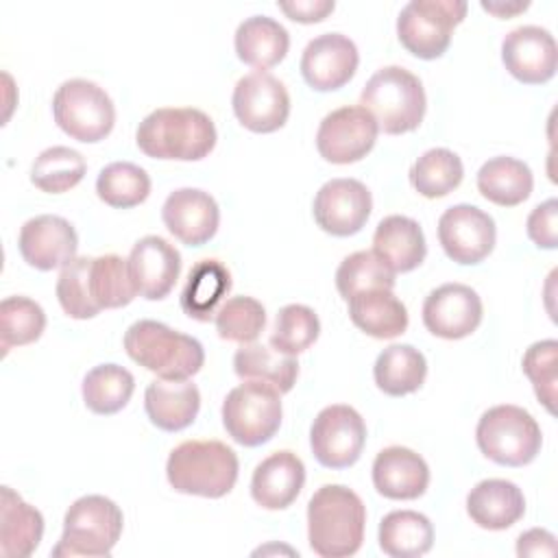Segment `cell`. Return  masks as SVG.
<instances>
[{
  "label": "cell",
  "instance_id": "cell-1",
  "mask_svg": "<svg viewBox=\"0 0 558 558\" xmlns=\"http://www.w3.org/2000/svg\"><path fill=\"white\" fill-rule=\"evenodd\" d=\"M214 120L196 107H159L135 131L137 148L153 159L198 161L216 146Z\"/></svg>",
  "mask_w": 558,
  "mask_h": 558
},
{
  "label": "cell",
  "instance_id": "cell-2",
  "mask_svg": "<svg viewBox=\"0 0 558 558\" xmlns=\"http://www.w3.org/2000/svg\"><path fill=\"white\" fill-rule=\"evenodd\" d=\"M366 508L342 484L320 486L307 504V541L323 558L353 556L364 541Z\"/></svg>",
  "mask_w": 558,
  "mask_h": 558
},
{
  "label": "cell",
  "instance_id": "cell-3",
  "mask_svg": "<svg viewBox=\"0 0 558 558\" xmlns=\"http://www.w3.org/2000/svg\"><path fill=\"white\" fill-rule=\"evenodd\" d=\"M240 462L231 447L220 440H185L166 462V477L177 493L218 499L238 482Z\"/></svg>",
  "mask_w": 558,
  "mask_h": 558
},
{
  "label": "cell",
  "instance_id": "cell-4",
  "mask_svg": "<svg viewBox=\"0 0 558 558\" xmlns=\"http://www.w3.org/2000/svg\"><path fill=\"white\" fill-rule=\"evenodd\" d=\"M124 351L163 379H187L205 362V349L196 338L150 318H142L124 331Z\"/></svg>",
  "mask_w": 558,
  "mask_h": 558
},
{
  "label": "cell",
  "instance_id": "cell-5",
  "mask_svg": "<svg viewBox=\"0 0 558 558\" xmlns=\"http://www.w3.org/2000/svg\"><path fill=\"white\" fill-rule=\"evenodd\" d=\"M360 105L375 118L384 133L401 135L418 129L427 98L416 74L401 65H386L366 81Z\"/></svg>",
  "mask_w": 558,
  "mask_h": 558
},
{
  "label": "cell",
  "instance_id": "cell-6",
  "mask_svg": "<svg viewBox=\"0 0 558 558\" xmlns=\"http://www.w3.org/2000/svg\"><path fill=\"white\" fill-rule=\"evenodd\" d=\"M475 442L488 460L501 466H525L538 456L543 434L527 410L501 403L480 416Z\"/></svg>",
  "mask_w": 558,
  "mask_h": 558
},
{
  "label": "cell",
  "instance_id": "cell-7",
  "mask_svg": "<svg viewBox=\"0 0 558 558\" xmlns=\"http://www.w3.org/2000/svg\"><path fill=\"white\" fill-rule=\"evenodd\" d=\"M124 514L102 495L78 497L63 517V534L52 556H109L122 536Z\"/></svg>",
  "mask_w": 558,
  "mask_h": 558
},
{
  "label": "cell",
  "instance_id": "cell-8",
  "mask_svg": "<svg viewBox=\"0 0 558 558\" xmlns=\"http://www.w3.org/2000/svg\"><path fill=\"white\" fill-rule=\"evenodd\" d=\"M57 126L72 140L94 144L105 140L116 124V107L109 94L94 81H63L52 96Z\"/></svg>",
  "mask_w": 558,
  "mask_h": 558
},
{
  "label": "cell",
  "instance_id": "cell-9",
  "mask_svg": "<svg viewBox=\"0 0 558 558\" xmlns=\"http://www.w3.org/2000/svg\"><path fill=\"white\" fill-rule=\"evenodd\" d=\"M281 395L262 381L244 379L222 401V425L242 447L268 442L281 427Z\"/></svg>",
  "mask_w": 558,
  "mask_h": 558
},
{
  "label": "cell",
  "instance_id": "cell-10",
  "mask_svg": "<svg viewBox=\"0 0 558 558\" xmlns=\"http://www.w3.org/2000/svg\"><path fill=\"white\" fill-rule=\"evenodd\" d=\"M462 0H410L397 17L401 46L418 59H438L451 44L453 28L464 20Z\"/></svg>",
  "mask_w": 558,
  "mask_h": 558
},
{
  "label": "cell",
  "instance_id": "cell-11",
  "mask_svg": "<svg viewBox=\"0 0 558 558\" xmlns=\"http://www.w3.org/2000/svg\"><path fill=\"white\" fill-rule=\"evenodd\" d=\"M366 442V423L362 414L344 403L323 408L310 429L314 458L327 469H347L362 456Z\"/></svg>",
  "mask_w": 558,
  "mask_h": 558
},
{
  "label": "cell",
  "instance_id": "cell-12",
  "mask_svg": "<svg viewBox=\"0 0 558 558\" xmlns=\"http://www.w3.org/2000/svg\"><path fill=\"white\" fill-rule=\"evenodd\" d=\"M379 126L362 105H347L327 113L316 131V148L329 163H355L364 159L375 142Z\"/></svg>",
  "mask_w": 558,
  "mask_h": 558
},
{
  "label": "cell",
  "instance_id": "cell-13",
  "mask_svg": "<svg viewBox=\"0 0 558 558\" xmlns=\"http://www.w3.org/2000/svg\"><path fill=\"white\" fill-rule=\"evenodd\" d=\"M231 107L244 129L253 133H272L288 122L290 96L277 76L255 70L235 83Z\"/></svg>",
  "mask_w": 558,
  "mask_h": 558
},
{
  "label": "cell",
  "instance_id": "cell-14",
  "mask_svg": "<svg viewBox=\"0 0 558 558\" xmlns=\"http://www.w3.org/2000/svg\"><path fill=\"white\" fill-rule=\"evenodd\" d=\"M497 240L493 216L475 205H453L438 218V242L449 259L462 266L484 262Z\"/></svg>",
  "mask_w": 558,
  "mask_h": 558
},
{
  "label": "cell",
  "instance_id": "cell-15",
  "mask_svg": "<svg viewBox=\"0 0 558 558\" xmlns=\"http://www.w3.org/2000/svg\"><path fill=\"white\" fill-rule=\"evenodd\" d=\"M373 209L368 187L357 179H331L314 196L316 225L336 238H349L362 231Z\"/></svg>",
  "mask_w": 558,
  "mask_h": 558
},
{
  "label": "cell",
  "instance_id": "cell-16",
  "mask_svg": "<svg viewBox=\"0 0 558 558\" xmlns=\"http://www.w3.org/2000/svg\"><path fill=\"white\" fill-rule=\"evenodd\" d=\"M484 316L480 294L464 283H442L423 301V325L445 340L471 336Z\"/></svg>",
  "mask_w": 558,
  "mask_h": 558
},
{
  "label": "cell",
  "instance_id": "cell-17",
  "mask_svg": "<svg viewBox=\"0 0 558 558\" xmlns=\"http://www.w3.org/2000/svg\"><path fill=\"white\" fill-rule=\"evenodd\" d=\"M501 61L517 81L541 85L556 74L558 46L547 28L534 24L517 26L501 41Z\"/></svg>",
  "mask_w": 558,
  "mask_h": 558
},
{
  "label": "cell",
  "instance_id": "cell-18",
  "mask_svg": "<svg viewBox=\"0 0 558 558\" xmlns=\"http://www.w3.org/2000/svg\"><path fill=\"white\" fill-rule=\"evenodd\" d=\"M360 63L353 39L342 33H323L307 41L301 54V74L316 92H333L344 87Z\"/></svg>",
  "mask_w": 558,
  "mask_h": 558
},
{
  "label": "cell",
  "instance_id": "cell-19",
  "mask_svg": "<svg viewBox=\"0 0 558 558\" xmlns=\"http://www.w3.org/2000/svg\"><path fill=\"white\" fill-rule=\"evenodd\" d=\"M17 246L28 266L37 270H52L63 268L76 257L78 235L65 218L41 214L22 225Z\"/></svg>",
  "mask_w": 558,
  "mask_h": 558
},
{
  "label": "cell",
  "instance_id": "cell-20",
  "mask_svg": "<svg viewBox=\"0 0 558 558\" xmlns=\"http://www.w3.org/2000/svg\"><path fill=\"white\" fill-rule=\"evenodd\" d=\"M161 220L183 244L203 246L218 231L220 209L209 192L198 187H179L163 201Z\"/></svg>",
  "mask_w": 558,
  "mask_h": 558
},
{
  "label": "cell",
  "instance_id": "cell-21",
  "mask_svg": "<svg viewBox=\"0 0 558 558\" xmlns=\"http://www.w3.org/2000/svg\"><path fill=\"white\" fill-rule=\"evenodd\" d=\"M126 262L137 294L148 301L166 299L181 272V253L159 235L140 238Z\"/></svg>",
  "mask_w": 558,
  "mask_h": 558
},
{
  "label": "cell",
  "instance_id": "cell-22",
  "mask_svg": "<svg viewBox=\"0 0 558 558\" xmlns=\"http://www.w3.org/2000/svg\"><path fill=\"white\" fill-rule=\"evenodd\" d=\"M373 486L386 499L410 501L421 497L429 486V466L414 449L392 445L381 449L373 460Z\"/></svg>",
  "mask_w": 558,
  "mask_h": 558
},
{
  "label": "cell",
  "instance_id": "cell-23",
  "mask_svg": "<svg viewBox=\"0 0 558 558\" xmlns=\"http://www.w3.org/2000/svg\"><path fill=\"white\" fill-rule=\"evenodd\" d=\"M303 484V460L296 453L283 449L270 453L255 466L251 477V497L266 510H283L299 497Z\"/></svg>",
  "mask_w": 558,
  "mask_h": 558
},
{
  "label": "cell",
  "instance_id": "cell-24",
  "mask_svg": "<svg viewBox=\"0 0 558 558\" xmlns=\"http://www.w3.org/2000/svg\"><path fill=\"white\" fill-rule=\"evenodd\" d=\"M144 410L150 423L163 432L190 427L201 410V392L190 379H155L146 386Z\"/></svg>",
  "mask_w": 558,
  "mask_h": 558
},
{
  "label": "cell",
  "instance_id": "cell-25",
  "mask_svg": "<svg viewBox=\"0 0 558 558\" xmlns=\"http://www.w3.org/2000/svg\"><path fill=\"white\" fill-rule=\"evenodd\" d=\"M466 512L484 530H508L525 514V497L514 482L482 480L466 495Z\"/></svg>",
  "mask_w": 558,
  "mask_h": 558
},
{
  "label": "cell",
  "instance_id": "cell-26",
  "mask_svg": "<svg viewBox=\"0 0 558 558\" xmlns=\"http://www.w3.org/2000/svg\"><path fill=\"white\" fill-rule=\"evenodd\" d=\"M373 253L397 275L423 264L427 244L421 225L408 216H386L373 233Z\"/></svg>",
  "mask_w": 558,
  "mask_h": 558
},
{
  "label": "cell",
  "instance_id": "cell-27",
  "mask_svg": "<svg viewBox=\"0 0 558 558\" xmlns=\"http://www.w3.org/2000/svg\"><path fill=\"white\" fill-rule=\"evenodd\" d=\"M233 46L242 63L266 72L288 54L290 35L275 17L251 15L238 24Z\"/></svg>",
  "mask_w": 558,
  "mask_h": 558
},
{
  "label": "cell",
  "instance_id": "cell-28",
  "mask_svg": "<svg viewBox=\"0 0 558 558\" xmlns=\"http://www.w3.org/2000/svg\"><path fill=\"white\" fill-rule=\"evenodd\" d=\"M44 536L41 512L26 504L11 486L0 497V554L4 558L31 556Z\"/></svg>",
  "mask_w": 558,
  "mask_h": 558
},
{
  "label": "cell",
  "instance_id": "cell-29",
  "mask_svg": "<svg viewBox=\"0 0 558 558\" xmlns=\"http://www.w3.org/2000/svg\"><path fill=\"white\" fill-rule=\"evenodd\" d=\"M353 325L377 340H390L408 329V310L392 290L373 288L353 294L349 301Z\"/></svg>",
  "mask_w": 558,
  "mask_h": 558
},
{
  "label": "cell",
  "instance_id": "cell-30",
  "mask_svg": "<svg viewBox=\"0 0 558 558\" xmlns=\"http://www.w3.org/2000/svg\"><path fill=\"white\" fill-rule=\"evenodd\" d=\"M532 170L517 157L499 155L484 161L477 170L480 194L499 207H514L523 203L532 194Z\"/></svg>",
  "mask_w": 558,
  "mask_h": 558
},
{
  "label": "cell",
  "instance_id": "cell-31",
  "mask_svg": "<svg viewBox=\"0 0 558 558\" xmlns=\"http://www.w3.org/2000/svg\"><path fill=\"white\" fill-rule=\"evenodd\" d=\"M377 541L390 558H418L434 545V525L416 510H392L381 519Z\"/></svg>",
  "mask_w": 558,
  "mask_h": 558
},
{
  "label": "cell",
  "instance_id": "cell-32",
  "mask_svg": "<svg viewBox=\"0 0 558 558\" xmlns=\"http://www.w3.org/2000/svg\"><path fill=\"white\" fill-rule=\"evenodd\" d=\"M233 371L240 379L262 381L272 386L279 395H286L296 381L299 362L296 357L279 353L262 342H248L235 351Z\"/></svg>",
  "mask_w": 558,
  "mask_h": 558
},
{
  "label": "cell",
  "instance_id": "cell-33",
  "mask_svg": "<svg viewBox=\"0 0 558 558\" xmlns=\"http://www.w3.org/2000/svg\"><path fill=\"white\" fill-rule=\"evenodd\" d=\"M231 290V275L218 259H201L192 266L181 292V310L194 320H211L218 303Z\"/></svg>",
  "mask_w": 558,
  "mask_h": 558
},
{
  "label": "cell",
  "instance_id": "cell-34",
  "mask_svg": "<svg viewBox=\"0 0 558 558\" xmlns=\"http://www.w3.org/2000/svg\"><path fill=\"white\" fill-rule=\"evenodd\" d=\"M427 375L425 355L412 344H390L373 366L377 388L388 397H405L416 392Z\"/></svg>",
  "mask_w": 558,
  "mask_h": 558
},
{
  "label": "cell",
  "instance_id": "cell-35",
  "mask_svg": "<svg viewBox=\"0 0 558 558\" xmlns=\"http://www.w3.org/2000/svg\"><path fill=\"white\" fill-rule=\"evenodd\" d=\"M135 377L120 364H98L83 377V401L94 414H116L133 397Z\"/></svg>",
  "mask_w": 558,
  "mask_h": 558
},
{
  "label": "cell",
  "instance_id": "cell-36",
  "mask_svg": "<svg viewBox=\"0 0 558 558\" xmlns=\"http://www.w3.org/2000/svg\"><path fill=\"white\" fill-rule=\"evenodd\" d=\"M89 292L96 307L102 310H116L129 305L135 296V283L129 270V262L120 255H100L89 259Z\"/></svg>",
  "mask_w": 558,
  "mask_h": 558
},
{
  "label": "cell",
  "instance_id": "cell-37",
  "mask_svg": "<svg viewBox=\"0 0 558 558\" xmlns=\"http://www.w3.org/2000/svg\"><path fill=\"white\" fill-rule=\"evenodd\" d=\"M462 159L449 148H429L410 168V183L425 198L447 196L462 183Z\"/></svg>",
  "mask_w": 558,
  "mask_h": 558
},
{
  "label": "cell",
  "instance_id": "cell-38",
  "mask_svg": "<svg viewBox=\"0 0 558 558\" xmlns=\"http://www.w3.org/2000/svg\"><path fill=\"white\" fill-rule=\"evenodd\" d=\"M87 163L70 146H50L41 150L31 166V183L46 194H61L83 181Z\"/></svg>",
  "mask_w": 558,
  "mask_h": 558
},
{
  "label": "cell",
  "instance_id": "cell-39",
  "mask_svg": "<svg viewBox=\"0 0 558 558\" xmlns=\"http://www.w3.org/2000/svg\"><path fill=\"white\" fill-rule=\"evenodd\" d=\"M98 198L116 209H129L144 203L150 194V177L131 161H113L105 166L96 179Z\"/></svg>",
  "mask_w": 558,
  "mask_h": 558
},
{
  "label": "cell",
  "instance_id": "cell-40",
  "mask_svg": "<svg viewBox=\"0 0 558 558\" xmlns=\"http://www.w3.org/2000/svg\"><path fill=\"white\" fill-rule=\"evenodd\" d=\"M46 329V314L39 303L28 296H7L0 303V347L7 355L13 347H24Z\"/></svg>",
  "mask_w": 558,
  "mask_h": 558
},
{
  "label": "cell",
  "instance_id": "cell-41",
  "mask_svg": "<svg viewBox=\"0 0 558 558\" xmlns=\"http://www.w3.org/2000/svg\"><path fill=\"white\" fill-rule=\"evenodd\" d=\"M320 333V320L316 312L301 303L283 305L275 316L270 333V347L286 355H299L307 351Z\"/></svg>",
  "mask_w": 558,
  "mask_h": 558
},
{
  "label": "cell",
  "instance_id": "cell-42",
  "mask_svg": "<svg viewBox=\"0 0 558 558\" xmlns=\"http://www.w3.org/2000/svg\"><path fill=\"white\" fill-rule=\"evenodd\" d=\"M395 281V272L373 251H355L347 255L336 270V288L344 301L373 288L392 290Z\"/></svg>",
  "mask_w": 558,
  "mask_h": 558
},
{
  "label": "cell",
  "instance_id": "cell-43",
  "mask_svg": "<svg viewBox=\"0 0 558 558\" xmlns=\"http://www.w3.org/2000/svg\"><path fill=\"white\" fill-rule=\"evenodd\" d=\"M214 323L222 340L248 344L255 342L264 331L266 310L253 296H231L218 307Z\"/></svg>",
  "mask_w": 558,
  "mask_h": 558
},
{
  "label": "cell",
  "instance_id": "cell-44",
  "mask_svg": "<svg viewBox=\"0 0 558 558\" xmlns=\"http://www.w3.org/2000/svg\"><path fill=\"white\" fill-rule=\"evenodd\" d=\"M89 259L92 257H74L70 264H65L54 288L61 310L76 320L94 318L100 312L89 292Z\"/></svg>",
  "mask_w": 558,
  "mask_h": 558
},
{
  "label": "cell",
  "instance_id": "cell-45",
  "mask_svg": "<svg viewBox=\"0 0 558 558\" xmlns=\"http://www.w3.org/2000/svg\"><path fill=\"white\" fill-rule=\"evenodd\" d=\"M558 342L556 340H538L527 347L523 353L521 366L527 379L532 381L536 399L547 408L549 414L556 412V381H558Z\"/></svg>",
  "mask_w": 558,
  "mask_h": 558
},
{
  "label": "cell",
  "instance_id": "cell-46",
  "mask_svg": "<svg viewBox=\"0 0 558 558\" xmlns=\"http://www.w3.org/2000/svg\"><path fill=\"white\" fill-rule=\"evenodd\" d=\"M527 238L538 246L554 251L558 246V201L547 198L545 203L536 205L525 222Z\"/></svg>",
  "mask_w": 558,
  "mask_h": 558
},
{
  "label": "cell",
  "instance_id": "cell-47",
  "mask_svg": "<svg viewBox=\"0 0 558 558\" xmlns=\"http://www.w3.org/2000/svg\"><path fill=\"white\" fill-rule=\"evenodd\" d=\"M277 7L294 22L301 24H314L323 22L333 9V0H290V2H277Z\"/></svg>",
  "mask_w": 558,
  "mask_h": 558
},
{
  "label": "cell",
  "instance_id": "cell-48",
  "mask_svg": "<svg viewBox=\"0 0 558 558\" xmlns=\"http://www.w3.org/2000/svg\"><path fill=\"white\" fill-rule=\"evenodd\" d=\"M519 556H554L556 554V536L547 530L532 527L517 538Z\"/></svg>",
  "mask_w": 558,
  "mask_h": 558
},
{
  "label": "cell",
  "instance_id": "cell-49",
  "mask_svg": "<svg viewBox=\"0 0 558 558\" xmlns=\"http://www.w3.org/2000/svg\"><path fill=\"white\" fill-rule=\"evenodd\" d=\"M530 7V2H482V9L497 15V17H510L517 15L521 11H525Z\"/></svg>",
  "mask_w": 558,
  "mask_h": 558
}]
</instances>
